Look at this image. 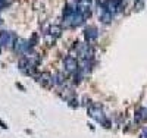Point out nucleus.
I'll use <instances>...</instances> for the list:
<instances>
[{"label":"nucleus","mask_w":147,"mask_h":138,"mask_svg":"<svg viewBox=\"0 0 147 138\" xmlns=\"http://www.w3.org/2000/svg\"><path fill=\"white\" fill-rule=\"evenodd\" d=\"M147 120V107H140L136 113V122H144Z\"/></svg>","instance_id":"9"},{"label":"nucleus","mask_w":147,"mask_h":138,"mask_svg":"<svg viewBox=\"0 0 147 138\" xmlns=\"http://www.w3.org/2000/svg\"><path fill=\"white\" fill-rule=\"evenodd\" d=\"M37 81H38L43 87H46V88H50L52 85H55V81H53V75L50 72H41L38 75V78H37Z\"/></svg>","instance_id":"5"},{"label":"nucleus","mask_w":147,"mask_h":138,"mask_svg":"<svg viewBox=\"0 0 147 138\" xmlns=\"http://www.w3.org/2000/svg\"><path fill=\"white\" fill-rule=\"evenodd\" d=\"M99 16H100V19H102L105 24H109L110 21H112V13H110V12H107L105 7H100V9H99Z\"/></svg>","instance_id":"8"},{"label":"nucleus","mask_w":147,"mask_h":138,"mask_svg":"<svg viewBox=\"0 0 147 138\" xmlns=\"http://www.w3.org/2000/svg\"><path fill=\"white\" fill-rule=\"evenodd\" d=\"M0 52H2V46H0Z\"/></svg>","instance_id":"16"},{"label":"nucleus","mask_w":147,"mask_h":138,"mask_svg":"<svg viewBox=\"0 0 147 138\" xmlns=\"http://www.w3.org/2000/svg\"><path fill=\"white\" fill-rule=\"evenodd\" d=\"M13 48H15V52L19 53V55H25V53H28L30 50H31L28 41H27V40H22V38H16Z\"/></svg>","instance_id":"7"},{"label":"nucleus","mask_w":147,"mask_h":138,"mask_svg":"<svg viewBox=\"0 0 147 138\" xmlns=\"http://www.w3.org/2000/svg\"><path fill=\"white\" fill-rule=\"evenodd\" d=\"M63 66H65V72L66 73H74V72L78 71L80 63L77 62V59L74 56H66L65 60H63Z\"/></svg>","instance_id":"4"},{"label":"nucleus","mask_w":147,"mask_h":138,"mask_svg":"<svg viewBox=\"0 0 147 138\" xmlns=\"http://www.w3.org/2000/svg\"><path fill=\"white\" fill-rule=\"evenodd\" d=\"M49 34H50L53 38H59V37L62 35V27H60V25H52V27L49 28Z\"/></svg>","instance_id":"10"},{"label":"nucleus","mask_w":147,"mask_h":138,"mask_svg":"<svg viewBox=\"0 0 147 138\" xmlns=\"http://www.w3.org/2000/svg\"><path fill=\"white\" fill-rule=\"evenodd\" d=\"M69 104H71L72 107H78V100H75V98L69 100Z\"/></svg>","instance_id":"13"},{"label":"nucleus","mask_w":147,"mask_h":138,"mask_svg":"<svg viewBox=\"0 0 147 138\" xmlns=\"http://www.w3.org/2000/svg\"><path fill=\"white\" fill-rule=\"evenodd\" d=\"M84 37H85V41L87 43H93V41L97 40V37H99V30H97L94 25H88V27L84 30Z\"/></svg>","instance_id":"6"},{"label":"nucleus","mask_w":147,"mask_h":138,"mask_svg":"<svg viewBox=\"0 0 147 138\" xmlns=\"http://www.w3.org/2000/svg\"><path fill=\"white\" fill-rule=\"evenodd\" d=\"M37 41H38V35L37 34H32V37L28 40V44H30V47H34L35 44H37Z\"/></svg>","instance_id":"12"},{"label":"nucleus","mask_w":147,"mask_h":138,"mask_svg":"<svg viewBox=\"0 0 147 138\" xmlns=\"http://www.w3.org/2000/svg\"><path fill=\"white\" fill-rule=\"evenodd\" d=\"M74 48L77 50V53L81 59H91L93 57V48L90 47V44H82V43H75Z\"/></svg>","instance_id":"1"},{"label":"nucleus","mask_w":147,"mask_h":138,"mask_svg":"<svg viewBox=\"0 0 147 138\" xmlns=\"http://www.w3.org/2000/svg\"><path fill=\"white\" fill-rule=\"evenodd\" d=\"M140 138H147V128H143V131L140 134Z\"/></svg>","instance_id":"14"},{"label":"nucleus","mask_w":147,"mask_h":138,"mask_svg":"<svg viewBox=\"0 0 147 138\" xmlns=\"http://www.w3.org/2000/svg\"><path fill=\"white\" fill-rule=\"evenodd\" d=\"M53 81H55V85H63L65 84V75H63V72H57V73H55L53 75Z\"/></svg>","instance_id":"11"},{"label":"nucleus","mask_w":147,"mask_h":138,"mask_svg":"<svg viewBox=\"0 0 147 138\" xmlns=\"http://www.w3.org/2000/svg\"><path fill=\"white\" fill-rule=\"evenodd\" d=\"M0 125H2V128H7V127H6V125H5V123H3L2 120H0Z\"/></svg>","instance_id":"15"},{"label":"nucleus","mask_w":147,"mask_h":138,"mask_svg":"<svg viewBox=\"0 0 147 138\" xmlns=\"http://www.w3.org/2000/svg\"><path fill=\"white\" fill-rule=\"evenodd\" d=\"M88 116H91L94 120L100 122V123H103L106 120V118L103 115V110H102V106H99V104H94V106L88 107Z\"/></svg>","instance_id":"3"},{"label":"nucleus","mask_w":147,"mask_h":138,"mask_svg":"<svg viewBox=\"0 0 147 138\" xmlns=\"http://www.w3.org/2000/svg\"><path fill=\"white\" fill-rule=\"evenodd\" d=\"M16 41V35L10 31H0V46L2 47H13Z\"/></svg>","instance_id":"2"}]
</instances>
